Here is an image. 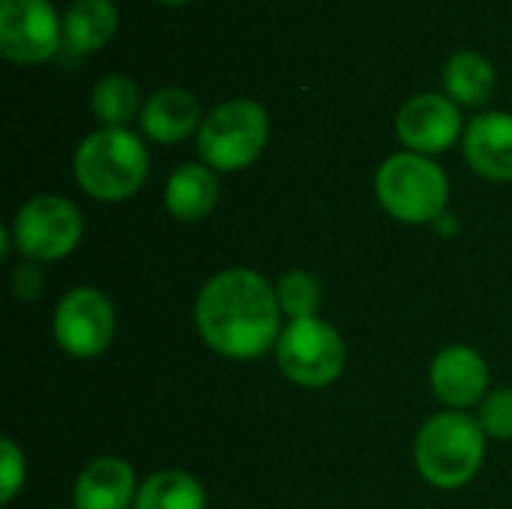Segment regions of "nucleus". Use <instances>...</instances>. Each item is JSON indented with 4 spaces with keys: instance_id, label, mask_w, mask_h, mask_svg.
<instances>
[{
    "instance_id": "obj_12",
    "label": "nucleus",
    "mask_w": 512,
    "mask_h": 509,
    "mask_svg": "<svg viewBox=\"0 0 512 509\" xmlns=\"http://www.w3.org/2000/svg\"><path fill=\"white\" fill-rule=\"evenodd\" d=\"M471 168L489 180H512V114H480L465 132Z\"/></svg>"
},
{
    "instance_id": "obj_15",
    "label": "nucleus",
    "mask_w": 512,
    "mask_h": 509,
    "mask_svg": "<svg viewBox=\"0 0 512 509\" xmlns=\"http://www.w3.org/2000/svg\"><path fill=\"white\" fill-rule=\"evenodd\" d=\"M120 15L111 0H75L63 15V48L78 57L99 51L117 33Z\"/></svg>"
},
{
    "instance_id": "obj_7",
    "label": "nucleus",
    "mask_w": 512,
    "mask_h": 509,
    "mask_svg": "<svg viewBox=\"0 0 512 509\" xmlns=\"http://www.w3.org/2000/svg\"><path fill=\"white\" fill-rule=\"evenodd\" d=\"M81 213L60 195H39L15 216V246L30 261L66 258L81 240Z\"/></svg>"
},
{
    "instance_id": "obj_20",
    "label": "nucleus",
    "mask_w": 512,
    "mask_h": 509,
    "mask_svg": "<svg viewBox=\"0 0 512 509\" xmlns=\"http://www.w3.org/2000/svg\"><path fill=\"white\" fill-rule=\"evenodd\" d=\"M276 297H279L282 315H291V321L315 318V312L321 306V285L309 273L294 270V273H288V276L279 279Z\"/></svg>"
},
{
    "instance_id": "obj_2",
    "label": "nucleus",
    "mask_w": 512,
    "mask_h": 509,
    "mask_svg": "<svg viewBox=\"0 0 512 509\" xmlns=\"http://www.w3.org/2000/svg\"><path fill=\"white\" fill-rule=\"evenodd\" d=\"M486 456V432L480 420L447 411L423 423L414 447L417 468L438 489H459L480 471Z\"/></svg>"
},
{
    "instance_id": "obj_22",
    "label": "nucleus",
    "mask_w": 512,
    "mask_h": 509,
    "mask_svg": "<svg viewBox=\"0 0 512 509\" xmlns=\"http://www.w3.org/2000/svg\"><path fill=\"white\" fill-rule=\"evenodd\" d=\"M0 453H3V459H0V501L9 504L24 483V456L9 438L0 441Z\"/></svg>"
},
{
    "instance_id": "obj_21",
    "label": "nucleus",
    "mask_w": 512,
    "mask_h": 509,
    "mask_svg": "<svg viewBox=\"0 0 512 509\" xmlns=\"http://www.w3.org/2000/svg\"><path fill=\"white\" fill-rule=\"evenodd\" d=\"M480 426L495 441H512V390H498L483 402Z\"/></svg>"
},
{
    "instance_id": "obj_23",
    "label": "nucleus",
    "mask_w": 512,
    "mask_h": 509,
    "mask_svg": "<svg viewBox=\"0 0 512 509\" xmlns=\"http://www.w3.org/2000/svg\"><path fill=\"white\" fill-rule=\"evenodd\" d=\"M42 285H45V273H42L36 264H24V267H18L15 276H12V291H15L18 300H33V297H39Z\"/></svg>"
},
{
    "instance_id": "obj_10",
    "label": "nucleus",
    "mask_w": 512,
    "mask_h": 509,
    "mask_svg": "<svg viewBox=\"0 0 512 509\" xmlns=\"http://www.w3.org/2000/svg\"><path fill=\"white\" fill-rule=\"evenodd\" d=\"M396 132L411 153H444L462 132V114L453 99L438 93H420L402 105L396 117Z\"/></svg>"
},
{
    "instance_id": "obj_1",
    "label": "nucleus",
    "mask_w": 512,
    "mask_h": 509,
    "mask_svg": "<svg viewBox=\"0 0 512 509\" xmlns=\"http://www.w3.org/2000/svg\"><path fill=\"white\" fill-rule=\"evenodd\" d=\"M279 297L255 270H225L213 276L195 303L201 339L222 357L252 360L279 342Z\"/></svg>"
},
{
    "instance_id": "obj_18",
    "label": "nucleus",
    "mask_w": 512,
    "mask_h": 509,
    "mask_svg": "<svg viewBox=\"0 0 512 509\" xmlns=\"http://www.w3.org/2000/svg\"><path fill=\"white\" fill-rule=\"evenodd\" d=\"M135 509H204L207 495L192 474L159 471L135 495Z\"/></svg>"
},
{
    "instance_id": "obj_13",
    "label": "nucleus",
    "mask_w": 512,
    "mask_h": 509,
    "mask_svg": "<svg viewBox=\"0 0 512 509\" xmlns=\"http://www.w3.org/2000/svg\"><path fill=\"white\" fill-rule=\"evenodd\" d=\"M135 474L123 459H93L72 492L75 509H129L135 504Z\"/></svg>"
},
{
    "instance_id": "obj_4",
    "label": "nucleus",
    "mask_w": 512,
    "mask_h": 509,
    "mask_svg": "<svg viewBox=\"0 0 512 509\" xmlns=\"http://www.w3.org/2000/svg\"><path fill=\"white\" fill-rule=\"evenodd\" d=\"M375 195L393 219L408 225H426L444 216L450 183L441 165H435L429 156L396 153L378 168Z\"/></svg>"
},
{
    "instance_id": "obj_17",
    "label": "nucleus",
    "mask_w": 512,
    "mask_h": 509,
    "mask_svg": "<svg viewBox=\"0 0 512 509\" xmlns=\"http://www.w3.org/2000/svg\"><path fill=\"white\" fill-rule=\"evenodd\" d=\"M444 87L453 102L462 105H486L495 93V69L483 54L459 51L447 60Z\"/></svg>"
},
{
    "instance_id": "obj_5",
    "label": "nucleus",
    "mask_w": 512,
    "mask_h": 509,
    "mask_svg": "<svg viewBox=\"0 0 512 509\" xmlns=\"http://www.w3.org/2000/svg\"><path fill=\"white\" fill-rule=\"evenodd\" d=\"M270 138L267 111L252 99H231L207 114L198 129V153L216 171L252 165Z\"/></svg>"
},
{
    "instance_id": "obj_11",
    "label": "nucleus",
    "mask_w": 512,
    "mask_h": 509,
    "mask_svg": "<svg viewBox=\"0 0 512 509\" xmlns=\"http://www.w3.org/2000/svg\"><path fill=\"white\" fill-rule=\"evenodd\" d=\"M435 396L450 408H471L483 399L489 387V369L486 360L465 345L444 348L429 372Z\"/></svg>"
},
{
    "instance_id": "obj_9",
    "label": "nucleus",
    "mask_w": 512,
    "mask_h": 509,
    "mask_svg": "<svg viewBox=\"0 0 512 509\" xmlns=\"http://www.w3.org/2000/svg\"><path fill=\"white\" fill-rule=\"evenodd\" d=\"M54 339L78 360L102 354L114 339V306L96 288H72L57 303Z\"/></svg>"
},
{
    "instance_id": "obj_6",
    "label": "nucleus",
    "mask_w": 512,
    "mask_h": 509,
    "mask_svg": "<svg viewBox=\"0 0 512 509\" xmlns=\"http://www.w3.org/2000/svg\"><path fill=\"white\" fill-rule=\"evenodd\" d=\"M276 360L288 381L309 390H321L342 375L345 345L330 324L318 318H303L291 321L282 330L276 342Z\"/></svg>"
},
{
    "instance_id": "obj_3",
    "label": "nucleus",
    "mask_w": 512,
    "mask_h": 509,
    "mask_svg": "<svg viewBox=\"0 0 512 509\" xmlns=\"http://www.w3.org/2000/svg\"><path fill=\"white\" fill-rule=\"evenodd\" d=\"M75 177L90 198L126 201L147 180V150L129 129H99L81 141Z\"/></svg>"
},
{
    "instance_id": "obj_16",
    "label": "nucleus",
    "mask_w": 512,
    "mask_h": 509,
    "mask_svg": "<svg viewBox=\"0 0 512 509\" xmlns=\"http://www.w3.org/2000/svg\"><path fill=\"white\" fill-rule=\"evenodd\" d=\"M219 198L216 174L204 165H180L165 186V207L180 222L204 219Z\"/></svg>"
},
{
    "instance_id": "obj_8",
    "label": "nucleus",
    "mask_w": 512,
    "mask_h": 509,
    "mask_svg": "<svg viewBox=\"0 0 512 509\" xmlns=\"http://www.w3.org/2000/svg\"><path fill=\"white\" fill-rule=\"evenodd\" d=\"M63 45V21L48 0H0V51L12 63H42Z\"/></svg>"
},
{
    "instance_id": "obj_19",
    "label": "nucleus",
    "mask_w": 512,
    "mask_h": 509,
    "mask_svg": "<svg viewBox=\"0 0 512 509\" xmlns=\"http://www.w3.org/2000/svg\"><path fill=\"white\" fill-rule=\"evenodd\" d=\"M90 105L93 114L105 123V129H123L141 105L138 84L126 75H105L96 84Z\"/></svg>"
},
{
    "instance_id": "obj_24",
    "label": "nucleus",
    "mask_w": 512,
    "mask_h": 509,
    "mask_svg": "<svg viewBox=\"0 0 512 509\" xmlns=\"http://www.w3.org/2000/svg\"><path fill=\"white\" fill-rule=\"evenodd\" d=\"M162 3H186V0H162Z\"/></svg>"
},
{
    "instance_id": "obj_14",
    "label": "nucleus",
    "mask_w": 512,
    "mask_h": 509,
    "mask_svg": "<svg viewBox=\"0 0 512 509\" xmlns=\"http://www.w3.org/2000/svg\"><path fill=\"white\" fill-rule=\"evenodd\" d=\"M144 132L159 144H177L201 129V108L198 99L183 87H162L156 90L141 111Z\"/></svg>"
}]
</instances>
